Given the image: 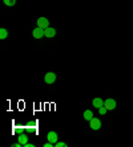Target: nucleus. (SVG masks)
<instances>
[{"instance_id":"obj_1","label":"nucleus","mask_w":133,"mask_h":147,"mask_svg":"<svg viewBox=\"0 0 133 147\" xmlns=\"http://www.w3.org/2000/svg\"><path fill=\"white\" fill-rule=\"evenodd\" d=\"M104 106H105L108 110H115L117 106V103L113 98H106L105 101H104Z\"/></svg>"},{"instance_id":"obj_2","label":"nucleus","mask_w":133,"mask_h":147,"mask_svg":"<svg viewBox=\"0 0 133 147\" xmlns=\"http://www.w3.org/2000/svg\"><path fill=\"white\" fill-rule=\"evenodd\" d=\"M89 122H91V129H92V130H100L102 126L101 121H100L99 118H92Z\"/></svg>"},{"instance_id":"obj_3","label":"nucleus","mask_w":133,"mask_h":147,"mask_svg":"<svg viewBox=\"0 0 133 147\" xmlns=\"http://www.w3.org/2000/svg\"><path fill=\"white\" fill-rule=\"evenodd\" d=\"M44 81H45V84H48V85H52V84L56 81V74L53 72H48L44 77Z\"/></svg>"},{"instance_id":"obj_4","label":"nucleus","mask_w":133,"mask_h":147,"mask_svg":"<svg viewBox=\"0 0 133 147\" xmlns=\"http://www.w3.org/2000/svg\"><path fill=\"white\" fill-rule=\"evenodd\" d=\"M32 36H33L35 38H38V40H40L41 37H44V29L40 27L35 28L33 31H32Z\"/></svg>"},{"instance_id":"obj_5","label":"nucleus","mask_w":133,"mask_h":147,"mask_svg":"<svg viewBox=\"0 0 133 147\" xmlns=\"http://www.w3.org/2000/svg\"><path fill=\"white\" fill-rule=\"evenodd\" d=\"M38 27L43 28V29H47L49 27V21H48L47 17H39L38 19Z\"/></svg>"},{"instance_id":"obj_6","label":"nucleus","mask_w":133,"mask_h":147,"mask_svg":"<svg viewBox=\"0 0 133 147\" xmlns=\"http://www.w3.org/2000/svg\"><path fill=\"white\" fill-rule=\"evenodd\" d=\"M55 34H56V29H55V28L48 27L47 29H44V37L51 38V37H55Z\"/></svg>"},{"instance_id":"obj_7","label":"nucleus","mask_w":133,"mask_h":147,"mask_svg":"<svg viewBox=\"0 0 133 147\" xmlns=\"http://www.w3.org/2000/svg\"><path fill=\"white\" fill-rule=\"evenodd\" d=\"M47 138L49 142H52V143L55 144L56 142H57V133H56V131H49V133L47 134Z\"/></svg>"},{"instance_id":"obj_8","label":"nucleus","mask_w":133,"mask_h":147,"mask_svg":"<svg viewBox=\"0 0 133 147\" xmlns=\"http://www.w3.org/2000/svg\"><path fill=\"white\" fill-rule=\"evenodd\" d=\"M92 105H93V107H97V109H100L101 106H104V101H102L100 97H96V98H93Z\"/></svg>"},{"instance_id":"obj_9","label":"nucleus","mask_w":133,"mask_h":147,"mask_svg":"<svg viewBox=\"0 0 133 147\" xmlns=\"http://www.w3.org/2000/svg\"><path fill=\"white\" fill-rule=\"evenodd\" d=\"M93 118V113L91 111V110H85L84 111V119L85 121H91Z\"/></svg>"},{"instance_id":"obj_10","label":"nucleus","mask_w":133,"mask_h":147,"mask_svg":"<svg viewBox=\"0 0 133 147\" xmlns=\"http://www.w3.org/2000/svg\"><path fill=\"white\" fill-rule=\"evenodd\" d=\"M7 37H8L7 29H5V28H1V29H0V38H1V40H5Z\"/></svg>"},{"instance_id":"obj_11","label":"nucleus","mask_w":133,"mask_h":147,"mask_svg":"<svg viewBox=\"0 0 133 147\" xmlns=\"http://www.w3.org/2000/svg\"><path fill=\"white\" fill-rule=\"evenodd\" d=\"M3 1L7 7H14L15 4H16V0H3Z\"/></svg>"},{"instance_id":"obj_12","label":"nucleus","mask_w":133,"mask_h":147,"mask_svg":"<svg viewBox=\"0 0 133 147\" xmlns=\"http://www.w3.org/2000/svg\"><path fill=\"white\" fill-rule=\"evenodd\" d=\"M106 111H108V109H106L105 106H101V107L99 109V114H100V115H105Z\"/></svg>"},{"instance_id":"obj_13","label":"nucleus","mask_w":133,"mask_h":147,"mask_svg":"<svg viewBox=\"0 0 133 147\" xmlns=\"http://www.w3.org/2000/svg\"><path fill=\"white\" fill-rule=\"evenodd\" d=\"M19 142H20V143L24 146V144L28 142V138H27V137H21V138H19Z\"/></svg>"},{"instance_id":"obj_14","label":"nucleus","mask_w":133,"mask_h":147,"mask_svg":"<svg viewBox=\"0 0 133 147\" xmlns=\"http://www.w3.org/2000/svg\"><path fill=\"white\" fill-rule=\"evenodd\" d=\"M55 146L56 147H67V143H64V142H56Z\"/></svg>"},{"instance_id":"obj_15","label":"nucleus","mask_w":133,"mask_h":147,"mask_svg":"<svg viewBox=\"0 0 133 147\" xmlns=\"http://www.w3.org/2000/svg\"><path fill=\"white\" fill-rule=\"evenodd\" d=\"M52 146H55V144L52 143V142H49V140H48L47 143H45V144H44V147H52Z\"/></svg>"},{"instance_id":"obj_16","label":"nucleus","mask_w":133,"mask_h":147,"mask_svg":"<svg viewBox=\"0 0 133 147\" xmlns=\"http://www.w3.org/2000/svg\"><path fill=\"white\" fill-rule=\"evenodd\" d=\"M24 147H35V144H32V143H28V142H27V143L24 144Z\"/></svg>"}]
</instances>
